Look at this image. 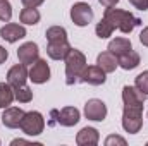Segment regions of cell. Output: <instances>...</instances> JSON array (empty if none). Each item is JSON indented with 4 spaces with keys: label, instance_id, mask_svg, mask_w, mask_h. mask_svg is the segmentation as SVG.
Instances as JSON below:
<instances>
[{
    "label": "cell",
    "instance_id": "obj_15",
    "mask_svg": "<svg viewBox=\"0 0 148 146\" xmlns=\"http://www.w3.org/2000/svg\"><path fill=\"white\" fill-rule=\"evenodd\" d=\"M100 141V134L95 127H83L76 134V143L77 146H95Z\"/></svg>",
    "mask_w": 148,
    "mask_h": 146
},
{
    "label": "cell",
    "instance_id": "obj_22",
    "mask_svg": "<svg viewBox=\"0 0 148 146\" xmlns=\"http://www.w3.org/2000/svg\"><path fill=\"white\" fill-rule=\"evenodd\" d=\"M47 41H59V40H67V31L62 26H50L45 31Z\"/></svg>",
    "mask_w": 148,
    "mask_h": 146
},
{
    "label": "cell",
    "instance_id": "obj_13",
    "mask_svg": "<svg viewBox=\"0 0 148 146\" xmlns=\"http://www.w3.org/2000/svg\"><path fill=\"white\" fill-rule=\"evenodd\" d=\"M24 117V110L19 108V107H7L3 108V113H2V124L9 129H16L19 127L21 120Z\"/></svg>",
    "mask_w": 148,
    "mask_h": 146
},
{
    "label": "cell",
    "instance_id": "obj_19",
    "mask_svg": "<svg viewBox=\"0 0 148 146\" xmlns=\"http://www.w3.org/2000/svg\"><path fill=\"white\" fill-rule=\"evenodd\" d=\"M40 12H38V9L35 7H24L23 10H21V14H19V21L23 23V24H28V26H35L40 23Z\"/></svg>",
    "mask_w": 148,
    "mask_h": 146
},
{
    "label": "cell",
    "instance_id": "obj_24",
    "mask_svg": "<svg viewBox=\"0 0 148 146\" xmlns=\"http://www.w3.org/2000/svg\"><path fill=\"white\" fill-rule=\"evenodd\" d=\"M12 17V5L9 0H0V21L9 23Z\"/></svg>",
    "mask_w": 148,
    "mask_h": 146
},
{
    "label": "cell",
    "instance_id": "obj_3",
    "mask_svg": "<svg viewBox=\"0 0 148 146\" xmlns=\"http://www.w3.org/2000/svg\"><path fill=\"white\" fill-rule=\"evenodd\" d=\"M122 127L129 134H136L143 127V105H124Z\"/></svg>",
    "mask_w": 148,
    "mask_h": 146
},
{
    "label": "cell",
    "instance_id": "obj_8",
    "mask_svg": "<svg viewBox=\"0 0 148 146\" xmlns=\"http://www.w3.org/2000/svg\"><path fill=\"white\" fill-rule=\"evenodd\" d=\"M29 81H33L35 84H43L50 79V67L47 64L45 59H38L31 64V69L28 72Z\"/></svg>",
    "mask_w": 148,
    "mask_h": 146
},
{
    "label": "cell",
    "instance_id": "obj_4",
    "mask_svg": "<svg viewBox=\"0 0 148 146\" xmlns=\"http://www.w3.org/2000/svg\"><path fill=\"white\" fill-rule=\"evenodd\" d=\"M19 129L26 136H40L43 132V129H45V119L36 110L24 112V117H23V120L19 124Z\"/></svg>",
    "mask_w": 148,
    "mask_h": 146
},
{
    "label": "cell",
    "instance_id": "obj_31",
    "mask_svg": "<svg viewBox=\"0 0 148 146\" xmlns=\"http://www.w3.org/2000/svg\"><path fill=\"white\" fill-rule=\"evenodd\" d=\"M7 59H9V52H7V50L0 45V64H3Z\"/></svg>",
    "mask_w": 148,
    "mask_h": 146
},
{
    "label": "cell",
    "instance_id": "obj_12",
    "mask_svg": "<svg viewBox=\"0 0 148 146\" xmlns=\"http://www.w3.org/2000/svg\"><path fill=\"white\" fill-rule=\"evenodd\" d=\"M71 48H73V46L69 45L67 40L48 41V45H47V55H48L52 60H64Z\"/></svg>",
    "mask_w": 148,
    "mask_h": 146
},
{
    "label": "cell",
    "instance_id": "obj_26",
    "mask_svg": "<svg viewBox=\"0 0 148 146\" xmlns=\"http://www.w3.org/2000/svg\"><path fill=\"white\" fill-rule=\"evenodd\" d=\"M112 145L126 146V139H124V138H121V136H115V134H112V136H109V138L105 139V146H112Z\"/></svg>",
    "mask_w": 148,
    "mask_h": 146
},
{
    "label": "cell",
    "instance_id": "obj_10",
    "mask_svg": "<svg viewBox=\"0 0 148 146\" xmlns=\"http://www.w3.org/2000/svg\"><path fill=\"white\" fill-rule=\"evenodd\" d=\"M17 59H19V62L24 64V65L33 64L35 60L40 59V48H38V45L33 43V41L23 43V45L17 48Z\"/></svg>",
    "mask_w": 148,
    "mask_h": 146
},
{
    "label": "cell",
    "instance_id": "obj_7",
    "mask_svg": "<svg viewBox=\"0 0 148 146\" xmlns=\"http://www.w3.org/2000/svg\"><path fill=\"white\" fill-rule=\"evenodd\" d=\"M52 115L57 119V124L64 127H73L81 119V113L76 107H64L62 110H52Z\"/></svg>",
    "mask_w": 148,
    "mask_h": 146
},
{
    "label": "cell",
    "instance_id": "obj_17",
    "mask_svg": "<svg viewBox=\"0 0 148 146\" xmlns=\"http://www.w3.org/2000/svg\"><path fill=\"white\" fill-rule=\"evenodd\" d=\"M107 50H109V52H112V53L119 59L121 55H124V53L131 52V50H133V45H131V40L119 36V38H114L110 43H109Z\"/></svg>",
    "mask_w": 148,
    "mask_h": 146
},
{
    "label": "cell",
    "instance_id": "obj_20",
    "mask_svg": "<svg viewBox=\"0 0 148 146\" xmlns=\"http://www.w3.org/2000/svg\"><path fill=\"white\" fill-rule=\"evenodd\" d=\"M14 100V88L9 83H0V108L10 107Z\"/></svg>",
    "mask_w": 148,
    "mask_h": 146
},
{
    "label": "cell",
    "instance_id": "obj_27",
    "mask_svg": "<svg viewBox=\"0 0 148 146\" xmlns=\"http://www.w3.org/2000/svg\"><path fill=\"white\" fill-rule=\"evenodd\" d=\"M129 3L138 10H148V0H129Z\"/></svg>",
    "mask_w": 148,
    "mask_h": 146
},
{
    "label": "cell",
    "instance_id": "obj_23",
    "mask_svg": "<svg viewBox=\"0 0 148 146\" xmlns=\"http://www.w3.org/2000/svg\"><path fill=\"white\" fill-rule=\"evenodd\" d=\"M95 33H97V36L100 38V40H105V38L112 36V33H114V28H112V24L103 17L98 24H97V28H95Z\"/></svg>",
    "mask_w": 148,
    "mask_h": 146
},
{
    "label": "cell",
    "instance_id": "obj_1",
    "mask_svg": "<svg viewBox=\"0 0 148 146\" xmlns=\"http://www.w3.org/2000/svg\"><path fill=\"white\" fill-rule=\"evenodd\" d=\"M103 17L112 24L114 29H119L122 33H131L136 26L141 24V19L136 17L133 12L124 10V9H114V7H107L103 12Z\"/></svg>",
    "mask_w": 148,
    "mask_h": 146
},
{
    "label": "cell",
    "instance_id": "obj_16",
    "mask_svg": "<svg viewBox=\"0 0 148 146\" xmlns=\"http://www.w3.org/2000/svg\"><path fill=\"white\" fill-rule=\"evenodd\" d=\"M97 65L102 67L107 74H110L119 67V60H117V57H115L112 52L105 50V52L98 53V57H97Z\"/></svg>",
    "mask_w": 148,
    "mask_h": 146
},
{
    "label": "cell",
    "instance_id": "obj_5",
    "mask_svg": "<svg viewBox=\"0 0 148 146\" xmlns=\"http://www.w3.org/2000/svg\"><path fill=\"white\" fill-rule=\"evenodd\" d=\"M93 9L90 3L86 2H76L73 7H71V19L76 26L83 28V26H88L91 21H93Z\"/></svg>",
    "mask_w": 148,
    "mask_h": 146
},
{
    "label": "cell",
    "instance_id": "obj_9",
    "mask_svg": "<svg viewBox=\"0 0 148 146\" xmlns=\"http://www.w3.org/2000/svg\"><path fill=\"white\" fill-rule=\"evenodd\" d=\"M107 81V72L98 67V65H86L84 72L81 74V81L79 83H86L91 86H100Z\"/></svg>",
    "mask_w": 148,
    "mask_h": 146
},
{
    "label": "cell",
    "instance_id": "obj_2",
    "mask_svg": "<svg viewBox=\"0 0 148 146\" xmlns=\"http://www.w3.org/2000/svg\"><path fill=\"white\" fill-rule=\"evenodd\" d=\"M66 84L73 86L81 81V74L86 69V55L81 50L71 48L69 53L66 55Z\"/></svg>",
    "mask_w": 148,
    "mask_h": 146
},
{
    "label": "cell",
    "instance_id": "obj_11",
    "mask_svg": "<svg viewBox=\"0 0 148 146\" xmlns=\"http://www.w3.org/2000/svg\"><path fill=\"white\" fill-rule=\"evenodd\" d=\"M26 36V28L21 26V24H16V23H7L5 26L0 28V38L9 41V43H16L19 40Z\"/></svg>",
    "mask_w": 148,
    "mask_h": 146
},
{
    "label": "cell",
    "instance_id": "obj_25",
    "mask_svg": "<svg viewBox=\"0 0 148 146\" xmlns=\"http://www.w3.org/2000/svg\"><path fill=\"white\" fill-rule=\"evenodd\" d=\"M134 86H136L141 93H145V95L148 96V71H143V72H140L138 76H136Z\"/></svg>",
    "mask_w": 148,
    "mask_h": 146
},
{
    "label": "cell",
    "instance_id": "obj_6",
    "mask_svg": "<svg viewBox=\"0 0 148 146\" xmlns=\"http://www.w3.org/2000/svg\"><path fill=\"white\" fill-rule=\"evenodd\" d=\"M84 117L88 120H93V122H102L105 120L107 117V105L98 100V98H91L84 103Z\"/></svg>",
    "mask_w": 148,
    "mask_h": 146
},
{
    "label": "cell",
    "instance_id": "obj_28",
    "mask_svg": "<svg viewBox=\"0 0 148 146\" xmlns=\"http://www.w3.org/2000/svg\"><path fill=\"white\" fill-rule=\"evenodd\" d=\"M43 2H45V0H21V3H23L24 7H35V9L40 7Z\"/></svg>",
    "mask_w": 148,
    "mask_h": 146
},
{
    "label": "cell",
    "instance_id": "obj_18",
    "mask_svg": "<svg viewBox=\"0 0 148 146\" xmlns=\"http://www.w3.org/2000/svg\"><path fill=\"white\" fill-rule=\"evenodd\" d=\"M117 60H119V67H122L124 71H133V69H136V67L140 65V62H141L140 53L134 52V50H131V52L121 55Z\"/></svg>",
    "mask_w": 148,
    "mask_h": 146
},
{
    "label": "cell",
    "instance_id": "obj_29",
    "mask_svg": "<svg viewBox=\"0 0 148 146\" xmlns=\"http://www.w3.org/2000/svg\"><path fill=\"white\" fill-rule=\"evenodd\" d=\"M140 41H141V45L148 46V26L147 28H143V31L140 33Z\"/></svg>",
    "mask_w": 148,
    "mask_h": 146
},
{
    "label": "cell",
    "instance_id": "obj_21",
    "mask_svg": "<svg viewBox=\"0 0 148 146\" xmlns=\"http://www.w3.org/2000/svg\"><path fill=\"white\" fill-rule=\"evenodd\" d=\"M14 98L19 102V103H29L33 100V91L29 86L26 84H21V86H16L14 88Z\"/></svg>",
    "mask_w": 148,
    "mask_h": 146
},
{
    "label": "cell",
    "instance_id": "obj_14",
    "mask_svg": "<svg viewBox=\"0 0 148 146\" xmlns=\"http://www.w3.org/2000/svg\"><path fill=\"white\" fill-rule=\"evenodd\" d=\"M28 69H26V65L24 64H16V65H12L10 69H9V72H7V83L12 86V88H16V86H21V84H26V81L29 79L28 77Z\"/></svg>",
    "mask_w": 148,
    "mask_h": 146
},
{
    "label": "cell",
    "instance_id": "obj_30",
    "mask_svg": "<svg viewBox=\"0 0 148 146\" xmlns=\"http://www.w3.org/2000/svg\"><path fill=\"white\" fill-rule=\"evenodd\" d=\"M100 2V5H103L105 9L107 7H115L117 3H119V0H98Z\"/></svg>",
    "mask_w": 148,
    "mask_h": 146
}]
</instances>
